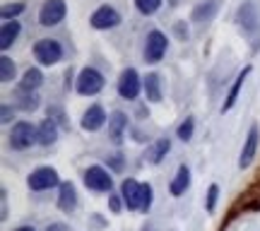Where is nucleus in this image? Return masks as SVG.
<instances>
[{
	"label": "nucleus",
	"mask_w": 260,
	"mask_h": 231,
	"mask_svg": "<svg viewBox=\"0 0 260 231\" xmlns=\"http://www.w3.org/2000/svg\"><path fill=\"white\" fill-rule=\"evenodd\" d=\"M39 142V128L29 120H17L12 130H10V147L17 149V152H24L31 145Z\"/></svg>",
	"instance_id": "nucleus-1"
},
{
	"label": "nucleus",
	"mask_w": 260,
	"mask_h": 231,
	"mask_svg": "<svg viewBox=\"0 0 260 231\" xmlns=\"http://www.w3.org/2000/svg\"><path fill=\"white\" fill-rule=\"evenodd\" d=\"M75 89H77L80 96H94V94H99L104 89V75L96 68H82Z\"/></svg>",
	"instance_id": "nucleus-2"
},
{
	"label": "nucleus",
	"mask_w": 260,
	"mask_h": 231,
	"mask_svg": "<svg viewBox=\"0 0 260 231\" xmlns=\"http://www.w3.org/2000/svg\"><path fill=\"white\" fill-rule=\"evenodd\" d=\"M82 181L89 190H94V193H111V188H113L111 174H109L104 167H99V164H94V167L87 169L82 176Z\"/></svg>",
	"instance_id": "nucleus-3"
},
{
	"label": "nucleus",
	"mask_w": 260,
	"mask_h": 231,
	"mask_svg": "<svg viewBox=\"0 0 260 231\" xmlns=\"http://www.w3.org/2000/svg\"><path fill=\"white\" fill-rule=\"evenodd\" d=\"M27 185L31 190H48V188H56L60 185V178H58V171L53 167H39L34 169L27 178Z\"/></svg>",
	"instance_id": "nucleus-4"
},
{
	"label": "nucleus",
	"mask_w": 260,
	"mask_h": 231,
	"mask_svg": "<svg viewBox=\"0 0 260 231\" xmlns=\"http://www.w3.org/2000/svg\"><path fill=\"white\" fill-rule=\"evenodd\" d=\"M169 48V39L164 31H159V29H152L147 34V41H145V60L147 63H159L164 53H167Z\"/></svg>",
	"instance_id": "nucleus-5"
},
{
	"label": "nucleus",
	"mask_w": 260,
	"mask_h": 231,
	"mask_svg": "<svg viewBox=\"0 0 260 231\" xmlns=\"http://www.w3.org/2000/svg\"><path fill=\"white\" fill-rule=\"evenodd\" d=\"M34 58L41 65H56L63 58V46L56 39H41L34 44Z\"/></svg>",
	"instance_id": "nucleus-6"
},
{
	"label": "nucleus",
	"mask_w": 260,
	"mask_h": 231,
	"mask_svg": "<svg viewBox=\"0 0 260 231\" xmlns=\"http://www.w3.org/2000/svg\"><path fill=\"white\" fill-rule=\"evenodd\" d=\"M65 12H68V5L63 0H46L39 10V24L41 27H56L65 19Z\"/></svg>",
	"instance_id": "nucleus-7"
},
{
	"label": "nucleus",
	"mask_w": 260,
	"mask_h": 231,
	"mask_svg": "<svg viewBox=\"0 0 260 231\" xmlns=\"http://www.w3.org/2000/svg\"><path fill=\"white\" fill-rule=\"evenodd\" d=\"M140 75L135 68H125L121 73V77H118V94H121L125 102H135L140 94Z\"/></svg>",
	"instance_id": "nucleus-8"
},
{
	"label": "nucleus",
	"mask_w": 260,
	"mask_h": 231,
	"mask_svg": "<svg viewBox=\"0 0 260 231\" xmlns=\"http://www.w3.org/2000/svg\"><path fill=\"white\" fill-rule=\"evenodd\" d=\"M89 22H92L94 29H113L121 24V15L116 12V10L111 8V5H102V8H96L92 12V17H89Z\"/></svg>",
	"instance_id": "nucleus-9"
},
{
	"label": "nucleus",
	"mask_w": 260,
	"mask_h": 231,
	"mask_svg": "<svg viewBox=\"0 0 260 231\" xmlns=\"http://www.w3.org/2000/svg\"><path fill=\"white\" fill-rule=\"evenodd\" d=\"M236 19H239V24L243 27V31H248V34H258L260 29V22H258V8H255V3L248 0V3H243L239 12H236Z\"/></svg>",
	"instance_id": "nucleus-10"
},
{
	"label": "nucleus",
	"mask_w": 260,
	"mask_h": 231,
	"mask_svg": "<svg viewBox=\"0 0 260 231\" xmlns=\"http://www.w3.org/2000/svg\"><path fill=\"white\" fill-rule=\"evenodd\" d=\"M258 142H260V130L258 125H251L248 135H246V142H243L241 157H239V169H248L255 159V152H258Z\"/></svg>",
	"instance_id": "nucleus-11"
},
{
	"label": "nucleus",
	"mask_w": 260,
	"mask_h": 231,
	"mask_svg": "<svg viewBox=\"0 0 260 231\" xmlns=\"http://www.w3.org/2000/svg\"><path fill=\"white\" fill-rule=\"evenodd\" d=\"M140 195H142V183L135 178H125L121 183V197L128 210H140Z\"/></svg>",
	"instance_id": "nucleus-12"
},
{
	"label": "nucleus",
	"mask_w": 260,
	"mask_h": 231,
	"mask_svg": "<svg viewBox=\"0 0 260 231\" xmlns=\"http://www.w3.org/2000/svg\"><path fill=\"white\" fill-rule=\"evenodd\" d=\"M104 123H106V111H104L99 104H92L82 116V128L87 133H96V130L104 128Z\"/></svg>",
	"instance_id": "nucleus-13"
},
{
	"label": "nucleus",
	"mask_w": 260,
	"mask_h": 231,
	"mask_svg": "<svg viewBox=\"0 0 260 231\" xmlns=\"http://www.w3.org/2000/svg\"><path fill=\"white\" fill-rule=\"evenodd\" d=\"M125 130H128V116L123 111L111 113L109 116V138H111L113 145H121Z\"/></svg>",
	"instance_id": "nucleus-14"
},
{
	"label": "nucleus",
	"mask_w": 260,
	"mask_h": 231,
	"mask_svg": "<svg viewBox=\"0 0 260 231\" xmlns=\"http://www.w3.org/2000/svg\"><path fill=\"white\" fill-rule=\"evenodd\" d=\"M248 75H251V65H246L241 73L236 75L232 89H229V94H226V99H224V104H222V113H226V111H232V109H234V104H236V99H239L241 87H243V82H246V77H248Z\"/></svg>",
	"instance_id": "nucleus-15"
},
{
	"label": "nucleus",
	"mask_w": 260,
	"mask_h": 231,
	"mask_svg": "<svg viewBox=\"0 0 260 231\" xmlns=\"http://www.w3.org/2000/svg\"><path fill=\"white\" fill-rule=\"evenodd\" d=\"M60 193H58V207L63 212H73L77 207V190H75V183L73 181H65V183L58 185Z\"/></svg>",
	"instance_id": "nucleus-16"
},
{
	"label": "nucleus",
	"mask_w": 260,
	"mask_h": 231,
	"mask_svg": "<svg viewBox=\"0 0 260 231\" xmlns=\"http://www.w3.org/2000/svg\"><path fill=\"white\" fill-rule=\"evenodd\" d=\"M169 149H171V140H169V138H159L157 142H152V145L147 147L145 159H147L149 164H161Z\"/></svg>",
	"instance_id": "nucleus-17"
},
{
	"label": "nucleus",
	"mask_w": 260,
	"mask_h": 231,
	"mask_svg": "<svg viewBox=\"0 0 260 231\" xmlns=\"http://www.w3.org/2000/svg\"><path fill=\"white\" fill-rule=\"evenodd\" d=\"M188 188H190V169H188L186 164H181L176 176H174V181H171V185H169V190H171L174 197H181Z\"/></svg>",
	"instance_id": "nucleus-18"
},
{
	"label": "nucleus",
	"mask_w": 260,
	"mask_h": 231,
	"mask_svg": "<svg viewBox=\"0 0 260 231\" xmlns=\"http://www.w3.org/2000/svg\"><path fill=\"white\" fill-rule=\"evenodd\" d=\"M142 87H145V96H147V102H152V104L161 102V77H159L157 73H147V75H145V82H142Z\"/></svg>",
	"instance_id": "nucleus-19"
},
{
	"label": "nucleus",
	"mask_w": 260,
	"mask_h": 231,
	"mask_svg": "<svg viewBox=\"0 0 260 231\" xmlns=\"http://www.w3.org/2000/svg\"><path fill=\"white\" fill-rule=\"evenodd\" d=\"M19 31H22V27H19L17 19H12V22H3V29H0V48H3V51H8V48L17 41Z\"/></svg>",
	"instance_id": "nucleus-20"
},
{
	"label": "nucleus",
	"mask_w": 260,
	"mask_h": 231,
	"mask_svg": "<svg viewBox=\"0 0 260 231\" xmlns=\"http://www.w3.org/2000/svg\"><path fill=\"white\" fill-rule=\"evenodd\" d=\"M41 84H44L41 70L39 68H29L27 73L22 75V80H19V92H37Z\"/></svg>",
	"instance_id": "nucleus-21"
},
{
	"label": "nucleus",
	"mask_w": 260,
	"mask_h": 231,
	"mask_svg": "<svg viewBox=\"0 0 260 231\" xmlns=\"http://www.w3.org/2000/svg\"><path fill=\"white\" fill-rule=\"evenodd\" d=\"M58 140V125L53 118H46L41 125H39V145L44 147H51L53 142Z\"/></svg>",
	"instance_id": "nucleus-22"
},
{
	"label": "nucleus",
	"mask_w": 260,
	"mask_h": 231,
	"mask_svg": "<svg viewBox=\"0 0 260 231\" xmlns=\"http://www.w3.org/2000/svg\"><path fill=\"white\" fill-rule=\"evenodd\" d=\"M217 10H219V0H205L193 10V19L195 22H210V19H214Z\"/></svg>",
	"instance_id": "nucleus-23"
},
{
	"label": "nucleus",
	"mask_w": 260,
	"mask_h": 231,
	"mask_svg": "<svg viewBox=\"0 0 260 231\" xmlns=\"http://www.w3.org/2000/svg\"><path fill=\"white\" fill-rule=\"evenodd\" d=\"M39 104H41V99L37 96V92H19V94H17V106H19V109H22L24 113L37 111Z\"/></svg>",
	"instance_id": "nucleus-24"
},
{
	"label": "nucleus",
	"mask_w": 260,
	"mask_h": 231,
	"mask_svg": "<svg viewBox=\"0 0 260 231\" xmlns=\"http://www.w3.org/2000/svg\"><path fill=\"white\" fill-rule=\"evenodd\" d=\"M17 77V68H15V63H12V58L10 56H0V80L3 82H12Z\"/></svg>",
	"instance_id": "nucleus-25"
},
{
	"label": "nucleus",
	"mask_w": 260,
	"mask_h": 231,
	"mask_svg": "<svg viewBox=\"0 0 260 231\" xmlns=\"http://www.w3.org/2000/svg\"><path fill=\"white\" fill-rule=\"evenodd\" d=\"M22 12H24V3H8V5H3V10H0V17L5 19V22H12Z\"/></svg>",
	"instance_id": "nucleus-26"
},
{
	"label": "nucleus",
	"mask_w": 260,
	"mask_h": 231,
	"mask_svg": "<svg viewBox=\"0 0 260 231\" xmlns=\"http://www.w3.org/2000/svg\"><path fill=\"white\" fill-rule=\"evenodd\" d=\"M152 200H154V190L149 183H142V195H140V212H147L152 207Z\"/></svg>",
	"instance_id": "nucleus-27"
},
{
	"label": "nucleus",
	"mask_w": 260,
	"mask_h": 231,
	"mask_svg": "<svg viewBox=\"0 0 260 231\" xmlns=\"http://www.w3.org/2000/svg\"><path fill=\"white\" fill-rule=\"evenodd\" d=\"M161 5V0H135V8L142 12V15H154Z\"/></svg>",
	"instance_id": "nucleus-28"
},
{
	"label": "nucleus",
	"mask_w": 260,
	"mask_h": 231,
	"mask_svg": "<svg viewBox=\"0 0 260 231\" xmlns=\"http://www.w3.org/2000/svg\"><path fill=\"white\" fill-rule=\"evenodd\" d=\"M193 130H195V120L190 118V116H188L186 120H183V123H181V125H178V138L183 140V142H188V140L193 138Z\"/></svg>",
	"instance_id": "nucleus-29"
},
{
	"label": "nucleus",
	"mask_w": 260,
	"mask_h": 231,
	"mask_svg": "<svg viewBox=\"0 0 260 231\" xmlns=\"http://www.w3.org/2000/svg\"><path fill=\"white\" fill-rule=\"evenodd\" d=\"M217 197H219V185L212 183L207 188V200H205V210L207 212H214V207H217Z\"/></svg>",
	"instance_id": "nucleus-30"
},
{
	"label": "nucleus",
	"mask_w": 260,
	"mask_h": 231,
	"mask_svg": "<svg viewBox=\"0 0 260 231\" xmlns=\"http://www.w3.org/2000/svg\"><path fill=\"white\" fill-rule=\"evenodd\" d=\"M12 118H15V109H12L10 104H3V109H0V120H3V123H10Z\"/></svg>",
	"instance_id": "nucleus-31"
},
{
	"label": "nucleus",
	"mask_w": 260,
	"mask_h": 231,
	"mask_svg": "<svg viewBox=\"0 0 260 231\" xmlns=\"http://www.w3.org/2000/svg\"><path fill=\"white\" fill-rule=\"evenodd\" d=\"M121 200L123 197H118V195H109V205H111V212H121Z\"/></svg>",
	"instance_id": "nucleus-32"
},
{
	"label": "nucleus",
	"mask_w": 260,
	"mask_h": 231,
	"mask_svg": "<svg viewBox=\"0 0 260 231\" xmlns=\"http://www.w3.org/2000/svg\"><path fill=\"white\" fill-rule=\"evenodd\" d=\"M46 231H70V229H68V224H63V222H53L46 226Z\"/></svg>",
	"instance_id": "nucleus-33"
},
{
	"label": "nucleus",
	"mask_w": 260,
	"mask_h": 231,
	"mask_svg": "<svg viewBox=\"0 0 260 231\" xmlns=\"http://www.w3.org/2000/svg\"><path fill=\"white\" fill-rule=\"evenodd\" d=\"M3 219H8V193L3 190V214H0Z\"/></svg>",
	"instance_id": "nucleus-34"
},
{
	"label": "nucleus",
	"mask_w": 260,
	"mask_h": 231,
	"mask_svg": "<svg viewBox=\"0 0 260 231\" xmlns=\"http://www.w3.org/2000/svg\"><path fill=\"white\" fill-rule=\"evenodd\" d=\"M15 231H37V229H34V226H27V224H24V226H17Z\"/></svg>",
	"instance_id": "nucleus-35"
}]
</instances>
